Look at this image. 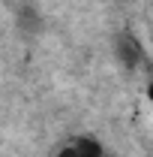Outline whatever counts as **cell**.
<instances>
[{"label": "cell", "mask_w": 153, "mask_h": 157, "mask_svg": "<svg viewBox=\"0 0 153 157\" xmlns=\"http://www.w3.org/2000/svg\"><path fill=\"white\" fill-rule=\"evenodd\" d=\"M114 55H117V60H120L126 70H138V67L147 60V52L141 48V42H138L132 33H120V36H117Z\"/></svg>", "instance_id": "1"}, {"label": "cell", "mask_w": 153, "mask_h": 157, "mask_svg": "<svg viewBox=\"0 0 153 157\" xmlns=\"http://www.w3.org/2000/svg\"><path fill=\"white\" fill-rule=\"evenodd\" d=\"M72 145H75L84 157H108L105 142H102L99 136H93V133H81V136H75V139H72Z\"/></svg>", "instance_id": "2"}, {"label": "cell", "mask_w": 153, "mask_h": 157, "mask_svg": "<svg viewBox=\"0 0 153 157\" xmlns=\"http://www.w3.org/2000/svg\"><path fill=\"white\" fill-rule=\"evenodd\" d=\"M54 157H84V154H81V151H78L75 145L69 142V145H60L57 151H54Z\"/></svg>", "instance_id": "3"}]
</instances>
